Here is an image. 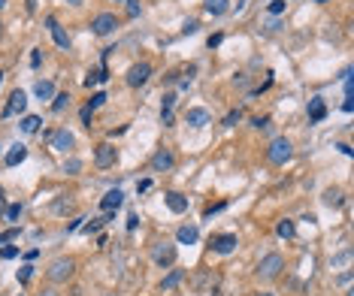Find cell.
<instances>
[{"instance_id": "obj_1", "label": "cell", "mask_w": 354, "mask_h": 296, "mask_svg": "<svg viewBox=\"0 0 354 296\" xmlns=\"http://www.w3.org/2000/svg\"><path fill=\"white\" fill-rule=\"evenodd\" d=\"M291 157H294V145H291V139L279 136V139L270 142V148H267V160H270L273 166H285Z\"/></svg>"}, {"instance_id": "obj_2", "label": "cell", "mask_w": 354, "mask_h": 296, "mask_svg": "<svg viewBox=\"0 0 354 296\" xmlns=\"http://www.w3.org/2000/svg\"><path fill=\"white\" fill-rule=\"evenodd\" d=\"M282 269H285V257H282V254H267V257L258 263V278L273 281V278L282 275Z\"/></svg>"}, {"instance_id": "obj_3", "label": "cell", "mask_w": 354, "mask_h": 296, "mask_svg": "<svg viewBox=\"0 0 354 296\" xmlns=\"http://www.w3.org/2000/svg\"><path fill=\"white\" fill-rule=\"evenodd\" d=\"M73 272H76V260H70V257H58V260H52V263H48V269H45L48 281H55V284L67 281Z\"/></svg>"}, {"instance_id": "obj_4", "label": "cell", "mask_w": 354, "mask_h": 296, "mask_svg": "<svg viewBox=\"0 0 354 296\" xmlns=\"http://www.w3.org/2000/svg\"><path fill=\"white\" fill-rule=\"evenodd\" d=\"M151 260H155L161 269L173 266V263H176V245H170V242H158V245L151 248Z\"/></svg>"}, {"instance_id": "obj_5", "label": "cell", "mask_w": 354, "mask_h": 296, "mask_svg": "<svg viewBox=\"0 0 354 296\" xmlns=\"http://www.w3.org/2000/svg\"><path fill=\"white\" fill-rule=\"evenodd\" d=\"M148 79H151V64H145V61L133 64V67L127 70V85H130V88H139V85H145Z\"/></svg>"}, {"instance_id": "obj_6", "label": "cell", "mask_w": 354, "mask_h": 296, "mask_svg": "<svg viewBox=\"0 0 354 296\" xmlns=\"http://www.w3.org/2000/svg\"><path fill=\"white\" fill-rule=\"evenodd\" d=\"M24 109H27V94L15 88V91L9 94V103L3 106V118H12V115H24Z\"/></svg>"}, {"instance_id": "obj_7", "label": "cell", "mask_w": 354, "mask_h": 296, "mask_svg": "<svg viewBox=\"0 0 354 296\" xmlns=\"http://www.w3.org/2000/svg\"><path fill=\"white\" fill-rule=\"evenodd\" d=\"M115 27H118V18H115L112 12H100V15L91 21V30H94L97 36H109Z\"/></svg>"}, {"instance_id": "obj_8", "label": "cell", "mask_w": 354, "mask_h": 296, "mask_svg": "<svg viewBox=\"0 0 354 296\" xmlns=\"http://www.w3.org/2000/svg\"><path fill=\"white\" fill-rule=\"evenodd\" d=\"M115 160H118V148H115V145H109V142L97 145V151H94V163H97L100 169H109Z\"/></svg>"}, {"instance_id": "obj_9", "label": "cell", "mask_w": 354, "mask_h": 296, "mask_svg": "<svg viewBox=\"0 0 354 296\" xmlns=\"http://www.w3.org/2000/svg\"><path fill=\"white\" fill-rule=\"evenodd\" d=\"M236 245H239L236 233H221V236H215V239H212V251H215V254H221V257L233 254V251H236Z\"/></svg>"}, {"instance_id": "obj_10", "label": "cell", "mask_w": 354, "mask_h": 296, "mask_svg": "<svg viewBox=\"0 0 354 296\" xmlns=\"http://www.w3.org/2000/svg\"><path fill=\"white\" fill-rule=\"evenodd\" d=\"M173 166H176V154L170 148H158L155 157H151V169L155 172H170Z\"/></svg>"}, {"instance_id": "obj_11", "label": "cell", "mask_w": 354, "mask_h": 296, "mask_svg": "<svg viewBox=\"0 0 354 296\" xmlns=\"http://www.w3.org/2000/svg\"><path fill=\"white\" fill-rule=\"evenodd\" d=\"M45 27L52 30V39L58 42V48H64V51H67V48H70V36H67V30L58 24V18H55V15H48V18H45Z\"/></svg>"}, {"instance_id": "obj_12", "label": "cell", "mask_w": 354, "mask_h": 296, "mask_svg": "<svg viewBox=\"0 0 354 296\" xmlns=\"http://www.w3.org/2000/svg\"><path fill=\"white\" fill-rule=\"evenodd\" d=\"M48 142H52V148H55V151H67V148H73V142H76V139H73V133H70L67 127H61V130H55V133H52V139H48Z\"/></svg>"}, {"instance_id": "obj_13", "label": "cell", "mask_w": 354, "mask_h": 296, "mask_svg": "<svg viewBox=\"0 0 354 296\" xmlns=\"http://www.w3.org/2000/svg\"><path fill=\"white\" fill-rule=\"evenodd\" d=\"M164 203H167V209H170L173 215L188 212V197H185V194H179V191H170V194L164 197Z\"/></svg>"}, {"instance_id": "obj_14", "label": "cell", "mask_w": 354, "mask_h": 296, "mask_svg": "<svg viewBox=\"0 0 354 296\" xmlns=\"http://www.w3.org/2000/svg\"><path fill=\"white\" fill-rule=\"evenodd\" d=\"M212 121V115H209V109H188L185 112V124H191V127H206Z\"/></svg>"}, {"instance_id": "obj_15", "label": "cell", "mask_w": 354, "mask_h": 296, "mask_svg": "<svg viewBox=\"0 0 354 296\" xmlns=\"http://www.w3.org/2000/svg\"><path fill=\"white\" fill-rule=\"evenodd\" d=\"M121 203H124V194H121L118 188H112V191H106V197L100 200V209H103V212H118Z\"/></svg>"}, {"instance_id": "obj_16", "label": "cell", "mask_w": 354, "mask_h": 296, "mask_svg": "<svg viewBox=\"0 0 354 296\" xmlns=\"http://www.w3.org/2000/svg\"><path fill=\"white\" fill-rule=\"evenodd\" d=\"M306 112H309V121H315V124L327 118V106H324V100H321V97H312V100H309V109H306Z\"/></svg>"}, {"instance_id": "obj_17", "label": "cell", "mask_w": 354, "mask_h": 296, "mask_svg": "<svg viewBox=\"0 0 354 296\" xmlns=\"http://www.w3.org/2000/svg\"><path fill=\"white\" fill-rule=\"evenodd\" d=\"M197 239H200V230H197V227H191V224L179 227V233H176V242H179V245H194Z\"/></svg>"}, {"instance_id": "obj_18", "label": "cell", "mask_w": 354, "mask_h": 296, "mask_svg": "<svg viewBox=\"0 0 354 296\" xmlns=\"http://www.w3.org/2000/svg\"><path fill=\"white\" fill-rule=\"evenodd\" d=\"M33 97H36V100H52V97H55V82L39 79V82L33 85Z\"/></svg>"}, {"instance_id": "obj_19", "label": "cell", "mask_w": 354, "mask_h": 296, "mask_svg": "<svg viewBox=\"0 0 354 296\" xmlns=\"http://www.w3.org/2000/svg\"><path fill=\"white\" fill-rule=\"evenodd\" d=\"M24 157H27V148L15 142V145H12V148L6 151V157H3V163H6V166H18V163H21Z\"/></svg>"}, {"instance_id": "obj_20", "label": "cell", "mask_w": 354, "mask_h": 296, "mask_svg": "<svg viewBox=\"0 0 354 296\" xmlns=\"http://www.w3.org/2000/svg\"><path fill=\"white\" fill-rule=\"evenodd\" d=\"M182 278H185V269H170V272L164 275V281H161V290H173V287H179Z\"/></svg>"}, {"instance_id": "obj_21", "label": "cell", "mask_w": 354, "mask_h": 296, "mask_svg": "<svg viewBox=\"0 0 354 296\" xmlns=\"http://www.w3.org/2000/svg\"><path fill=\"white\" fill-rule=\"evenodd\" d=\"M342 203H345V197H342V191H339V188H327V191H324V206L339 209Z\"/></svg>"}, {"instance_id": "obj_22", "label": "cell", "mask_w": 354, "mask_h": 296, "mask_svg": "<svg viewBox=\"0 0 354 296\" xmlns=\"http://www.w3.org/2000/svg\"><path fill=\"white\" fill-rule=\"evenodd\" d=\"M203 9L209 15H224L230 9V0H203Z\"/></svg>"}, {"instance_id": "obj_23", "label": "cell", "mask_w": 354, "mask_h": 296, "mask_svg": "<svg viewBox=\"0 0 354 296\" xmlns=\"http://www.w3.org/2000/svg\"><path fill=\"white\" fill-rule=\"evenodd\" d=\"M39 124H42V118H39V115H24V118L18 121L21 133H36V130H39Z\"/></svg>"}, {"instance_id": "obj_24", "label": "cell", "mask_w": 354, "mask_h": 296, "mask_svg": "<svg viewBox=\"0 0 354 296\" xmlns=\"http://www.w3.org/2000/svg\"><path fill=\"white\" fill-rule=\"evenodd\" d=\"M106 79H109L106 67H100V70H91V73H88V79H85V88H94V85H100V82H106Z\"/></svg>"}, {"instance_id": "obj_25", "label": "cell", "mask_w": 354, "mask_h": 296, "mask_svg": "<svg viewBox=\"0 0 354 296\" xmlns=\"http://www.w3.org/2000/svg\"><path fill=\"white\" fill-rule=\"evenodd\" d=\"M276 233H279L282 239H294L297 227H294V221H288V218H285V221H279V224H276Z\"/></svg>"}, {"instance_id": "obj_26", "label": "cell", "mask_w": 354, "mask_h": 296, "mask_svg": "<svg viewBox=\"0 0 354 296\" xmlns=\"http://www.w3.org/2000/svg\"><path fill=\"white\" fill-rule=\"evenodd\" d=\"M67 106H70V94H55V97H52V112L61 115Z\"/></svg>"}, {"instance_id": "obj_27", "label": "cell", "mask_w": 354, "mask_h": 296, "mask_svg": "<svg viewBox=\"0 0 354 296\" xmlns=\"http://www.w3.org/2000/svg\"><path fill=\"white\" fill-rule=\"evenodd\" d=\"M21 212H24V206H21V203H12V206H6V212H3V218H6L9 224H15V221L21 218Z\"/></svg>"}, {"instance_id": "obj_28", "label": "cell", "mask_w": 354, "mask_h": 296, "mask_svg": "<svg viewBox=\"0 0 354 296\" xmlns=\"http://www.w3.org/2000/svg\"><path fill=\"white\" fill-rule=\"evenodd\" d=\"M64 172H67V175H79V172H82V160H79V157H70V160L64 163Z\"/></svg>"}, {"instance_id": "obj_29", "label": "cell", "mask_w": 354, "mask_h": 296, "mask_svg": "<svg viewBox=\"0 0 354 296\" xmlns=\"http://www.w3.org/2000/svg\"><path fill=\"white\" fill-rule=\"evenodd\" d=\"M18 257V245H3L0 248V260H15Z\"/></svg>"}, {"instance_id": "obj_30", "label": "cell", "mask_w": 354, "mask_h": 296, "mask_svg": "<svg viewBox=\"0 0 354 296\" xmlns=\"http://www.w3.org/2000/svg\"><path fill=\"white\" fill-rule=\"evenodd\" d=\"M15 275H18V281H21V284H27V281L33 278V266H30V263H24V266H21Z\"/></svg>"}, {"instance_id": "obj_31", "label": "cell", "mask_w": 354, "mask_h": 296, "mask_svg": "<svg viewBox=\"0 0 354 296\" xmlns=\"http://www.w3.org/2000/svg\"><path fill=\"white\" fill-rule=\"evenodd\" d=\"M18 233H21L18 227H9V230H3V233H0V245H6V242H15V239H18Z\"/></svg>"}, {"instance_id": "obj_32", "label": "cell", "mask_w": 354, "mask_h": 296, "mask_svg": "<svg viewBox=\"0 0 354 296\" xmlns=\"http://www.w3.org/2000/svg\"><path fill=\"white\" fill-rule=\"evenodd\" d=\"M106 100H109V97H106L103 91H97V94H91V100H88V106H91V109H100V106H103Z\"/></svg>"}, {"instance_id": "obj_33", "label": "cell", "mask_w": 354, "mask_h": 296, "mask_svg": "<svg viewBox=\"0 0 354 296\" xmlns=\"http://www.w3.org/2000/svg\"><path fill=\"white\" fill-rule=\"evenodd\" d=\"M124 3H127V18H136L142 12V3L139 0H124Z\"/></svg>"}, {"instance_id": "obj_34", "label": "cell", "mask_w": 354, "mask_h": 296, "mask_svg": "<svg viewBox=\"0 0 354 296\" xmlns=\"http://www.w3.org/2000/svg\"><path fill=\"white\" fill-rule=\"evenodd\" d=\"M173 106H176V94H164V100H161V112H173Z\"/></svg>"}, {"instance_id": "obj_35", "label": "cell", "mask_w": 354, "mask_h": 296, "mask_svg": "<svg viewBox=\"0 0 354 296\" xmlns=\"http://www.w3.org/2000/svg\"><path fill=\"white\" fill-rule=\"evenodd\" d=\"M288 6V0H270V15H282Z\"/></svg>"}, {"instance_id": "obj_36", "label": "cell", "mask_w": 354, "mask_h": 296, "mask_svg": "<svg viewBox=\"0 0 354 296\" xmlns=\"http://www.w3.org/2000/svg\"><path fill=\"white\" fill-rule=\"evenodd\" d=\"M239 118H242V109H233V112H227V118H224V127H233Z\"/></svg>"}, {"instance_id": "obj_37", "label": "cell", "mask_w": 354, "mask_h": 296, "mask_svg": "<svg viewBox=\"0 0 354 296\" xmlns=\"http://www.w3.org/2000/svg\"><path fill=\"white\" fill-rule=\"evenodd\" d=\"M52 209H55L58 215H64V212H70V209H73V203H70V200H55V206H52Z\"/></svg>"}, {"instance_id": "obj_38", "label": "cell", "mask_w": 354, "mask_h": 296, "mask_svg": "<svg viewBox=\"0 0 354 296\" xmlns=\"http://www.w3.org/2000/svg\"><path fill=\"white\" fill-rule=\"evenodd\" d=\"M224 209H227V203H215V206H206L203 218H212V215H218V212H224Z\"/></svg>"}, {"instance_id": "obj_39", "label": "cell", "mask_w": 354, "mask_h": 296, "mask_svg": "<svg viewBox=\"0 0 354 296\" xmlns=\"http://www.w3.org/2000/svg\"><path fill=\"white\" fill-rule=\"evenodd\" d=\"M91 115H94V109H91V106H82L79 118H82V124H85V127H91Z\"/></svg>"}, {"instance_id": "obj_40", "label": "cell", "mask_w": 354, "mask_h": 296, "mask_svg": "<svg viewBox=\"0 0 354 296\" xmlns=\"http://www.w3.org/2000/svg\"><path fill=\"white\" fill-rule=\"evenodd\" d=\"M270 124H273V121H270L267 115H264V118H255V121H251V127H255V130H270Z\"/></svg>"}, {"instance_id": "obj_41", "label": "cell", "mask_w": 354, "mask_h": 296, "mask_svg": "<svg viewBox=\"0 0 354 296\" xmlns=\"http://www.w3.org/2000/svg\"><path fill=\"white\" fill-rule=\"evenodd\" d=\"M197 27H200V24H197L194 18H188V21H185V27H182V33H185V36H188V33H197Z\"/></svg>"}, {"instance_id": "obj_42", "label": "cell", "mask_w": 354, "mask_h": 296, "mask_svg": "<svg viewBox=\"0 0 354 296\" xmlns=\"http://www.w3.org/2000/svg\"><path fill=\"white\" fill-rule=\"evenodd\" d=\"M221 42H224V36H221V33H212V36L206 39V45H209V48H218Z\"/></svg>"}, {"instance_id": "obj_43", "label": "cell", "mask_w": 354, "mask_h": 296, "mask_svg": "<svg viewBox=\"0 0 354 296\" xmlns=\"http://www.w3.org/2000/svg\"><path fill=\"white\" fill-rule=\"evenodd\" d=\"M161 124H164V127H173V124H176V115H173V112H161Z\"/></svg>"}, {"instance_id": "obj_44", "label": "cell", "mask_w": 354, "mask_h": 296, "mask_svg": "<svg viewBox=\"0 0 354 296\" xmlns=\"http://www.w3.org/2000/svg\"><path fill=\"white\" fill-rule=\"evenodd\" d=\"M88 218H76V221H70L67 224V233H76V230H82V224H85Z\"/></svg>"}, {"instance_id": "obj_45", "label": "cell", "mask_w": 354, "mask_h": 296, "mask_svg": "<svg viewBox=\"0 0 354 296\" xmlns=\"http://www.w3.org/2000/svg\"><path fill=\"white\" fill-rule=\"evenodd\" d=\"M348 260H351V251H342L339 257H333V266H345Z\"/></svg>"}, {"instance_id": "obj_46", "label": "cell", "mask_w": 354, "mask_h": 296, "mask_svg": "<svg viewBox=\"0 0 354 296\" xmlns=\"http://www.w3.org/2000/svg\"><path fill=\"white\" fill-rule=\"evenodd\" d=\"M39 64H42V51L33 48V51H30V67H39Z\"/></svg>"}, {"instance_id": "obj_47", "label": "cell", "mask_w": 354, "mask_h": 296, "mask_svg": "<svg viewBox=\"0 0 354 296\" xmlns=\"http://www.w3.org/2000/svg\"><path fill=\"white\" fill-rule=\"evenodd\" d=\"M136 224H139V215L130 212V215H127V230H136Z\"/></svg>"}, {"instance_id": "obj_48", "label": "cell", "mask_w": 354, "mask_h": 296, "mask_svg": "<svg viewBox=\"0 0 354 296\" xmlns=\"http://www.w3.org/2000/svg\"><path fill=\"white\" fill-rule=\"evenodd\" d=\"M148 188H151V182H148V179H142V182H136V194H145Z\"/></svg>"}, {"instance_id": "obj_49", "label": "cell", "mask_w": 354, "mask_h": 296, "mask_svg": "<svg viewBox=\"0 0 354 296\" xmlns=\"http://www.w3.org/2000/svg\"><path fill=\"white\" fill-rule=\"evenodd\" d=\"M39 257V248H30V251H24V260H36Z\"/></svg>"}, {"instance_id": "obj_50", "label": "cell", "mask_w": 354, "mask_h": 296, "mask_svg": "<svg viewBox=\"0 0 354 296\" xmlns=\"http://www.w3.org/2000/svg\"><path fill=\"white\" fill-rule=\"evenodd\" d=\"M339 151H342L345 157H351V154H354V148H351V145H348V142H342V145H339Z\"/></svg>"}, {"instance_id": "obj_51", "label": "cell", "mask_w": 354, "mask_h": 296, "mask_svg": "<svg viewBox=\"0 0 354 296\" xmlns=\"http://www.w3.org/2000/svg\"><path fill=\"white\" fill-rule=\"evenodd\" d=\"M39 296H58V293H55V290H42Z\"/></svg>"}, {"instance_id": "obj_52", "label": "cell", "mask_w": 354, "mask_h": 296, "mask_svg": "<svg viewBox=\"0 0 354 296\" xmlns=\"http://www.w3.org/2000/svg\"><path fill=\"white\" fill-rule=\"evenodd\" d=\"M67 3H70V6H79V3H82V0H67Z\"/></svg>"}, {"instance_id": "obj_53", "label": "cell", "mask_w": 354, "mask_h": 296, "mask_svg": "<svg viewBox=\"0 0 354 296\" xmlns=\"http://www.w3.org/2000/svg\"><path fill=\"white\" fill-rule=\"evenodd\" d=\"M3 76H6V73H3V70H0V85H3Z\"/></svg>"}, {"instance_id": "obj_54", "label": "cell", "mask_w": 354, "mask_h": 296, "mask_svg": "<svg viewBox=\"0 0 354 296\" xmlns=\"http://www.w3.org/2000/svg\"><path fill=\"white\" fill-rule=\"evenodd\" d=\"M3 6H6V0H0V9H3Z\"/></svg>"}, {"instance_id": "obj_55", "label": "cell", "mask_w": 354, "mask_h": 296, "mask_svg": "<svg viewBox=\"0 0 354 296\" xmlns=\"http://www.w3.org/2000/svg\"><path fill=\"white\" fill-rule=\"evenodd\" d=\"M0 36H3V21H0Z\"/></svg>"}, {"instance_id": "obj_56", "label": "cell", "mask_w": 354, "mask_h": 296, "mask_svg": "<svg viewBox=\"0 0 354 296\" xmlns=\"http://www.w3.org/2000/svg\"><path fill=\"white\" fill-rule=\"evenodd\" d=\"M258 296H273V293H258Z\"/></svg>"}, {"instance_id": "obj_57", "label": "cell", "mask_w": 354, "mask_h": 296, "mask_svg": "<svg viewBox=\"0 0 354 296\" xmlns=\"http://www.w3.org/2000/svg\"><path fill=\"white\" fill-rule=\"evenodd\" d=\"M0 200H3V188H0Z\"/></svg>"}]
</instances>
